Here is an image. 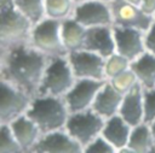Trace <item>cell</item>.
Wrapping results in <instances>:
<instances>
[{
  "mask_svg": "<svg viewBox=\"0 0 155 153\" xmlns=\"http://www.w3.org/2000/svg\"><path fill=\"white\" fill-rule=\"evenodd\" d=\"M150 153H155V142H154V145H153V147L150 149Z\"/></svg>",
  "mask_w": 155,
  "mask_h": 153,
  "instance_id": "cell-34",
  "label": "cell"
},
{
  "mask_svg": "<svg viewBox=\"0 0 155 153\" xmlns=\"http://www.w3.org/2000/svg\"><path fill=\"white\" fill-rule=\"evenodd\" d=\"M130 67L143 88L155 87V54L145 51L142 55L131 61Z\"/></svg>",
  "mask_w": 155,
  "mask_h": 153,
  "instance_id": "cell-19",
  "label": "cell"
},
{
  "mask_svg": "<svg viewBox=\"0 0 155 153\" xmlns=\"http://www.w3.org/2000/svg\"><path fill=\"white\" fill-rule=\"evenodd\" d=\"M105 81L78 78L70 90L63 96L70 113L92 108L94 99Z\"/></svg>",
  "mask_w": 155,
  "mask_h": 153,
  "instance_id": "cell-10",
  "label": "cell"
},
{
  "mask_svg": "<svg viewBox=\"0 0 155 153\" xmlns=\"http://www.w3.org/2000/svg\"><path fill=\"white\" fill-rule=\"evenodd\" d=\"M132 125H130L120 114H115L105 119L102 135L114 146L116 152H122L131 135Z\"/></svg>",
  "mask_w": 155,
  "mask_h": 153,
  "instance_id": "cell-18",
  "label": "cell"
},
{
  "mask_svg": "<svg viewBox=\"0 0 155 153\" xmlns=\"http://www.w3.org/2000/svg\"><path fill=\"white\" fill-rule=\"evenodd\" d=\"M76 78L105 81V58L85 48L67 54Z\"/></svg>",
  "mask_w": 155,
  "mask_h": 153,
  "instance_id": "cell-8",
  "label": "cell"
},
{
  "mask_svg": "<svg viewBox=\"0 0 155 153\" xmlns=\"http://www.w3.org/2000/svg\"><path fill=\"white\" fill-rule=\"evenodd\" d=\"M29 43L48 58L67 55L62 39V20L45 17L33 25Z\"/></svg>",
  "mask_w": 155,
  "mask_h": 153,
  "instance_id": "cell-5",
  "label": "cell"
},
{
  "mask_svg": "<svg viewBox=\"0 0 155 153\" xmlns=\"http://www.w3.org/2000/svg\"><path fill=\"white\" fill-rule=\"evenodd\" d=\"M114 36L116 45V53L124 55L130 61H133L139 55H142L145 48V31L136 28L115 27Z\"/></svg>",
  "mask_w": 155,
  "mask_h": 153,
  "instance_id": "cell-12",
  "label": "cell"
},
{
  "mask_svg": "<svg viewBox=\"0 0 155 153\" xmlns=\"http://www.w3.org/2000/svg\"><path fill=\"white\" fill-rule=\"evenodd\" d=\"M155 120V87L144 88V123Z\"/></svg>",
  "mask_w": 155,
  "mask_h": 153,
  "instance_id": "cell-28",
  "label": "cell"
},
{
  "mask_svg": "<svg viewBox=\"0 0 155 153\" xmlns=\"http://www.w3.org/2000/svg\"><path fill=\"white\" fill-rule=\"evenodd\" d=\"M75 4L73 0H46L45 14L48 18L64 20L73 16Z\"/></svg>",
  "mask_w": 155,
  "mask_h": 153,
  "instance_id": "cell-22",
  "label": "cell"
},
{
  "mask_svg": "<svg viewBox=\"0 0 155 153\" xmlns=\"http://www.w3.org/2000/svg\"><path fill=\"white\" fill-rule=\"evenodd\" d=\"M86 1H90V0H73V2L75 5H79V4H82V2H86Z\"/></svg>",
  "mask_w": 155,
  "mask_h": 153,
  "instance_id": "cell-33",
  "label": "cell"
},
{
  "mask_svg": "<svg viewBox=\"0 0 155 153\" xmlns=\"http://www.w3.org/2000/svg\"><path fill=\"white\" fill-rule=\"evenodd\" d=\"M48 60L30 43L0 49V78L35 96Z\"/></svg>",
  "mask_w": 155,
  "mask_h": 153,
  "instance_id": "cell-1",
  "label": "cell"
},
{
  "mask_svg": "<svg viewBox=\"0 0 155 153\" xmlns=\"http://www.w3.org/2000/svg\"><path fill=\"white\" fill-rule=\"evenodd\" d=\"M140 7L150 16L154 14L155 12V0H142Z\"/></svg>",
  "mask_w": 155,
  "mask_h": 153,
  "instance_id": "cell-30",
  "label": "cell"
},
{
  "mask_svg": "<svg viewBox=\"0 0 155 153\" xmlns=\"http://www.w3.org/2000/svg\"><path fill=\"white\" fill-rule=\"evenodd\" d=\"M149 125H150V128H151V131H153V135H154V137H155V120H154V122H151Z\"/></svg>",
  "mask_w": 155,
  "mask_h": 153,
  "instance_id": "cell-32",
  "label": "cell"
},
{
  "mask_svg": "<svg viewBox=\"0 0 155 153\" xmlns=\"http://www.w3.org/2000/svg\"><path fill=\"white\" fill-rule=\"evenodd\" d=\"M7 124H10L23 152H33L38 141L42 136V131L38 124L28 114H23Z\"/></svg>",
  "mask_w": 155,
  "mask_h": 153,
  "instance_id": "cell-16",
  "label": "cell"
},
{
  "mask_svg": "<svg viewBox=\"0 0 155 153\" xmlns=\"http://www.w3.org/2000/svg\"><path fill=\"white\" fill-rule=\"evenodd\" d=\"M12 1L15 6L33 22V24L40 22L46 17L45 14L46 0H12Z\"/></svg>",
  "mask_w": 155,
  "mask_h": 153,
  "instance_id": "cell-23",
  "label": "cell"
},
{
  "mask_svg": "<svg viewBox=\"0 0 155 153\" xmlns=\"http://www.w3.org/2000/svg\"><path fill=\"white\" fill-rule=\"evenodd\" d=\"M155 142L151 128L148 123H140L132 126L128 143L122 152L130 153H150V149Z\"/></svg>",
  "mask_w": 155,
  "mask_h": 153,
  "instance_id": "cell-20",
  "label": "cell"
},
{
  "mask_svg": "<svg viewBox=\"0 0 155 153\" xmlns=\"http://www.w3.org/2000/svg\"><path fill=\"white\" fill-rule=\"evenodd\" d=\"M122 98L124 94L116 90L114 86L107 80L94 99L92 110H94L105 119L115 114H119Z\"/></svg>",
  "mask_w": 155,
  "mask_h": 153,
  "instance_id": "cell-17",
  "label": "cell"
},
{
  "mask_svg": "<svg viewBox=\"0 0 155 153\" xmlns=\"http://www.w3.org/2000/svg\"><path fill=\"white\" fill-rule=\"evenodd\" d=\"M86 33L87 28L79 23L75 18L69 17L62 20V39L68 53L84 48Z\"/></svg>",
  "mask_w": 155,
  "mask_h": 153,
  "instance_id": "cell-21",
  "label": "cell"
},
{
  "mask_svg": "<svg viewBox=\"0 0 155 153\" xmlns=\"http://www.w3.org/2000/svg\"><path fill=\"white\" fill-rule=\"evenodd\" d=\"M71 17L87 29L101 25H113L110 4L102 0H90L75 5Z\"/></svg>",
  "mask_w": 155,
  "mask_h": 153,
  "instance_id": "cell-11",
  "label": "cell"
},
{
  "mask_svg": "<svg viewBox=\"0 0 155 153\" xmlns=\"http://www.w3.org/2000/svg\"><path fill=\"white\" fill-rule=\"evenodd\" d=\"M119 114L132 126L144 123V88L139 83L124 94Z\"/></svg>",
  "mask_w": 155,
  "mask_h": 153,
  "instance_id": "cell-15",
  "label": "cell"
},
{
  "mask_svg": "<svg viewBox=\"0 0 155 153\" xmlns=\"http://www.w3.org/2000/svg\"><path fill=\"white\" fill-rule=\"evenodd\" d=\"M145 48L148 52L155 54V20L145 31Z\"/></svg>",
  "mask_w": 155,
  "mask_h": 153,
  "instance_id": "cell-29",
  "label": "cell"
},
{
  "mask_svg": "<svg viewBox=\"0 0 155 153\" xmlns=\"http://www.w3.org/2000/svg\"><path fill=\"white\" fill-rule=\"evenodd\" d=\"M153 18H154V20H155V12H154V14H153Z\"/></svg>",
  "mask_w": 155,
  "mask_h": 153,
  "instance_id": "cell-36",
  "label": "cell"
},
{
  "mask_svg": "<svg viewBox=\"0 0 155 153\" xmlns=\"http://www.w3.org/2000/svg\"><path fill=\"white\" fill-rule=\"evenodd\" d=\"M23 149L10 124L0 123V153H22Z\"/></svg>",
  "mask_w": 155,
  "mask_h": 153,
  "instance_id": "cell-24",
  "label": "cell"
},
{
  "mask_svg": "<svg viewBox=\"0 0 155 153\" xmlns=\"http://www.w3.org/2000/svg\"><path fill=\"white\" fill-rule=\"evenodd\" d=\"M33 95L25 90L1 80L0 84V123H11L27 114Z\"/></svg>",
  "mask_w": 155,
  "mask_h": 153,
  "instance_id": "cell-7",
  "label": "cell"
},
{
  "mask_svg": "<svg viewBox=\"0 0 155 153\" xmlns=\"http://www.w3.org/2000/svg\"><path fill=\"white\" fill-rule=\"evenodd\" d=\"M35 153H82L84 147L65 130L59 129L42 134L36 146Z\"/></svg>",
  "mask_w": 155,
  "mask_h": 153,
  "instance_id": "cell-13",
  "label": "cell"
},
{
  "mask_svg": "<svg viewBox=\"0 0 155 153\" xmlns=\"http://www.w3.org/2000/svg\"><path fill=\"white\" fill-rule=\"evenodd\" d=\"M102 1H104V2H108V4H111V2H114L115 0H102Z\"/></svg>",
  "mask_w": 155,
  "mask_h": 153,
  "instance_id": "cell-35",
  "label": "cell"
},
{
  "mask_svg": "<svg viewBox=\"0 0 155 153\" xmlns=\"http://www.w3.org/2000/svg\"><path fill=\"white\" fill-rule=\"evenodd\" d=\"M126 1H128L131 4H134V5H138V6H140V4H142V0H126Z\"/></svg>",
  "mask_w": 155,
  "mask_h": 153,
  "instance_id": "cell-31",
  "label": "cell"
},
{
  "mask_svg": "<svg viewBox=\"0 0 155 153\" xmlns=\"http://www.w3.org/2000/svg\"><path fill=\"white\" fill-rule=\"evenodd\" d=\"M131 61L125 58L124 55L119 54V53H114L110 57H108L105 59V77L107 80H110L115 76H117L119 73L126 71L127 69H130Z\"/></svg>",
  "mask_w": 155,
  "mask_h": 153,
  "instance_id": "cell-25",
  "label": "cell"
},
{
  "mask_svg": "<svg viewBox=\"0 0 155 153\" xmlns=\"http://www.w3.org/2000/svg\"><path fill=\"white\" fill-rule=\"evenodd\" d=\"M85 153H116L114 146L101 134L84 148Z\"/></svg>",
  "mask_w": 155,
  "mask_h": 153,
  "instance_id": "cell-27",
  "label": "cell"
},
{
  "mask_svg": "<svg viewBox=\"0 0 155 153\" xmlns=\"http://www.w3.org/2000/svg\"><path fill=\"white\" fill-rule=\"evenodd\" d=\"M27 114L38 124L42 134L64 129L70 111L63 96L35 95Z\"/></svg>",
  "mask_w": 155,
  "mask_h": 153,
  "instance_id": "cell-3",
  "label": "cell"
},
{
  "mask_svg": "<svg viewBox=\"0 0 155 153\" xmlns=\"http://www.w3.org/2000/svg\"><path fill=\"white\" fill-rule=\"evenodd\" d=\"M116 90H119L122 94H126L128 90H131L136 84H138V80L134 75V72L130 69H127L126 71L119 73L117 76L108 80Z\"/></svg>",
  "mask_w": 155,
  "mask_h": 153,
  "instance_id": "cell-26",
  "label": "cell"
},
{
  "mask_svg": "<svg viewBox=\"0 0 155 153\" xmlns=\"http://www.w3.org/2000/svg\"><path fill=\"white\" fill-rule=\"evenodd\" d=\"M76 80L67 55L50 58L36 95L64 96Z\"/></svg>",
  "mask_w": 155,
  "mask_h": 153,
  "instance_id": "cell-4",
  "label": "cell"
},
{
  "mask_svg": "<svg viewBox=\"0 0 155 153\" xmlns=\"http://www.w3.org/2000/svg\"><path fill=\"white\" fill-rule=\"evenodd\" d=\"M113 14V25L136 28L147 31L153 24V16L148 14L140 6L131 4L126 0H115L110 4Z\"/></svg>",
  "mask_w": 155,
  "mask_h": 153,
  "instance_id": "cell-9",
  "label": "cell"
},
{
  "mask_svg": "<svg viewBox=\"0 0 155 153\" xmlns=\"http://www.w3.org/2000/svg\"><path fill=\"white\" fill-rule=\"evenodd\" d=\"M33 25L12 0H0V49L29 43Z\"/></svg>",
  "mask_w": 155,
  "mask_h": 153,
  "instance_id": "cell-2",
  "label": "cell"
},
{
  "mask_svg": "<svg viewBox=\"0 0 155 153\" xmlns=\"http://www.w3.org/2000/svg\"><path fill=\"white\" fill-rule=\"evenodd\" d=\"M104 123L105 118L94 110L88 108L70 113L64 129L85 148V146L102 134Z\"/></svg>",
  "mask_w": 155,
  "mask_h": 153,
  "instance_id": "cell-6",
  "label": "cell"
},
{
  "mask_svg": "<svg viewBox=\"0 0 155 153\" xmlns=\"http://www.w3.org/2000/svg\"><path fill=\"white\" fill-rule=\"evenodd\" d=\"M84 48L92 51L105 59L116 52L113 25H101L88 28L86 33Z\"/></svg>",
  "mask_w": 155,
  "mask_h": 153,
  "instance_id": "cell-14",
  "label": "cell"
}]
</instances>
